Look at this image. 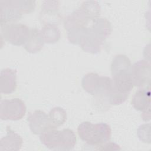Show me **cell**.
I'll return each mask as SVG.
<instances>
[{
    "label": "cell",
    "instance_id": "6da1fadb",
    "mask_svg": "<svg viewBox=\"0 0 151 151\" xmlns=\"http://www.w3.org/2000/svg\"><path fill=\"white\" fill-rule=\"evenodd\" d=\"M131 62L125 55H116L111 64L112 85L114 90L129 95L133 87L130 68Z\"/></svg>",
    "mask_w": 151,
    "mask_h": 151
},
{
    "label": "cell",
    "instance_id": "7402d4cb",
    "mask_svg": "<svg viewBox=\"0 0 151 151\" xmlns=\"http://www.w3.org/2000/svg\"><path fill=\"white\" fill-rule=\"evenodd\" d=\"M94 147H94V149L96 150H121V148L119 145H118L117 144L114 142H111L109 141Z\"/></svg>",
    "mask_w": 151,
    "mask_h": 151
},
{
    "label": "cell",
    "instance_id": "52a82bcc",
    "mask_svg": "<svg viewBox=\"0 0 151 151\" xmlns=\"http://www.w3.org/2000/svg\"><path fill=\"white\" fill-rule=\"evenodd\" d=\"M22 14L18 0L0 1L1 26L15 23L21 19Z\"/></svg>",
    "mask_w": 151,
    "mask_h": 151
},
{
    "label": "cell",
    "instance_id": "277c9868",
    "mask_svg": "<svg viewBox=\"0 0 151 151\" xmlns=\"http://www.w3.org/2000/svg\"><path fill=\"white\" fill-rule=\"evenodd\" d=\"M81 85L88 93L107 101L113 90L112 81L110 77L100 76L94 73L86 74L82 78Z\"/></svg>",
    "mask_w": 151,
    "mask_h": 151
},
{
    "label": "cell",
    "instance_id": "5bb4252c",
    "mask_svg": "<svg viewBox=\"0 0 151 151\" xmlns=\"http://www.w3.org/2000/svg\"><path fill=\"white\" fill-rule=\"evenodd\" d=\"M7 134L0 140V150L17 151L21 149L23 139L9 126L6 127Z\"/></svg>",
    "mask_w": 151,
    "mask_h": 151
},
{
    "label": "cell",
    "instance_id": "4fadbf2b",
    "mask_svg": "<svg viewBox=\"0 0 151 151\" xmlns=\"http://www.w3.org/2000/svg\"><path fill=\"white\" fill-rule=\"evenodd\" d=\"M17 88V70L5 68L0 74V91L1 93L9 94L14 92Z\"/></svg>",
    "mask_w": 151,
    "mask_h": 151
},
{
    "label": "cell",
    "instance_id": "7a4b0ae2",
    "mask_svg": "<svg viewBox=\"0 0 151 151\" xmlns=\"http://www.w3.org/2000/svg\"><path fill=\"white\" fill-rule=\"evenodd\" d=\"M40 139L46 147L54 150H72L77 142L76 134L70 129L47 130L40 134Z\"/></svg>",
    "mask_w": 151,
    "mask_h": 151
},
{
    "label": "cell",
    "instance_id": "e0dca14e",
    "mask_svg": "<svg viewBox=\"0 0 151 151\" xmlns=\"http://www.w3.org/2000/svg\"><path fill=\"white\" fill-rule=\"evenodd\" d=\"M91 28L93 31L104 41L111 32V25L110 22L104 18H98L93 20Z\"/></svg>",
    "mask_w": 151,
    "mask_h": 151
},
{
    "label": "cell",
    "instance_id": "ffe728a7",
    "mask_svg": "<svg viewBox=\"0 0 151 151\" xmlns=\"http://www.w3.org/2000/svg\"><path fill=\"white\" fill-rule=\"evenodd\" d=\"M48 116L52 127L55 129L65 122L67 115L64 109L60 107H55L50 110Z\"/></svg>",
    "mask_w": 151,
    "mask_h": 151
},
{
    "label": "cell",
    "instance_id": "9c48e42d",
    "mask_svg": "<svg viewBox=\"0 0 151 151\" xmlns=\"http://www.w3.org/2000/svg\"><path fill=\"white\" fill-rule=\"evenodd\" d=\"M27 120L31 132L35 134H41L51 129H54L50 122L48 115L40 110H36L30 113Z\"/></svg>",
    "mask_w": 151,
    "mask_h": 151
},
{
    "label": "cell",
    "instance_id": "3957f363",
    "mask_svg": "<svg viewBox=\"0 0 151 151\" xmlns=\"http://www.w3.org/2000/svg\"><path fill=\"white\" fill-rule=\"evenodd\" d=\"M80 138L90 146H96L109 141L111 138L110 126L104 123L93 124L84 122L78 127Z\"/></svg>",
    "mask_w": 151,
    "mask_h": 151
},
{
    "label": "cell",
    "instance_id": "5b68a950",
    "mask_svg": "<svg viewBox=\"0 0 151 151\" xmlns=\"http://www.w3.org/2000/svg\"><path fill=\"white\" fill-rule=\"evenodd\" d=\"M1 27V35L5 41L16 45H24L27 41L29 33V28L22 24H10Z\"/></svg>",
    "mask_w": 151,
    "mask_h": 151
},
{
    "label": "cell",
    "instance_id": "7c38bea8",
    "mask_svg": "<svg viewBox=\"0 0 151 151\" xmlns=\"http://www.w3.org/2000/svg\"><path fill=\"white\" fill-rule=\"evenodd\" d=\"M59 2L57 1H45L42 5L40 20L45 24L56 25L60 19L58 13Z\"/></svg>",
    "mask_w": 151,
    "mask_h": 151
},
{
    "label": "cell",
    "instance_id": "ba28073f",
    "mask_svg": "<svg viewBox=\"0 0 151 151\" xmlns=\"http://www.w3.org/2000/svg\"><path fill=\"white\" fill-rule=\"evenodd\" d=\"M130 73L133 86L143 87L150 85V64L149 61L142 60L136 62L131 66Z\"/></svg>",
    "mask_w": 151,
    "mask_h": 151
},
{
    "label": "cell",
    "instance_id": "ac0fdd59",
    "mask_svg": "<svg viewBox=\"0 0 151 151\" xmlns=\"http://www.w3.org/2000/svg\"><path fill=\"white\" fill-rule=\"evenodd\" d=\"M40 31L44 42L47 44H54L61 38L60 31L54 24H45Z\"/></svg>",
    "mask_w": 151,
    "mask_h": 151
},
{
    "label": "cell",
    "instance_id": "d6986e66",
    "mask_svg": "<svg viewBox=\"0 0 151 151\" xmlns=\"http://www.w3.org/2000/svg\"><path fill=\"white\" fill-rule=\"evenodd\" d=\"M80 9L87 16L90 21H93L99 18L101 12V7L97 1H84Z\"/></svg>",
    "mask_w": 151,
    "mask_h": 151
},
{
    "label": "cell",
    "instance_id": "44dd1931",
    "mask_svg": "<svg viewBox=\"0 0 151 151\" xmlns=\"http://www.w3.org/2000/svg\"><path fill=\"white\" fill-rule=\"evenodd\" d=\"M137 134L139 139L145 143H150V124H144L139 127Z\"/></svg>",
    "mask_w": 151,
    "mask_h": 151
},
{
    "label": "cell",
    "instance_id": "9a60e30c",
    "mask_svg": "<svg viewBox=\"0 0 151 151\" xmlns=\"http://www.w3.org/2000/svg\"><path fill=\"white\" fill-rule=\"evenodd\" d=\"M90 21L87 16L80 8L74 11L64 20V28L67 31L72 28L87 27Z\"/></svg>",
    "mask_w": 151,
    "mask_h": 151
},
{
    "label": "cell",
    "instance_id": "8992f818",
    "mask_svg": "<svg viewBox=\"0 0 151 151\" xmlns=\"http://www.w3.org/2000/svg\"><path fill=\"white\" fill-rule=\"evenodd\" d=\"M0 105V117L2 120H19L26 113L25 103L19 99L1 100Z\"/></svg>",
    "mask_w": 151,
    "mask_h": 151
},
{
    "label": "cell",
    "instance_id": "30bf717a",
    "mask_svg": "<svg viewBox=\"0 0 151 151\" xmlns=\"http://www.w3.org/2000/svg\"><path fill=\"white\" fill-rule=\"evenodd\" d=\"M132 104L137 110L142 111L141 115L145 121H148L150 118V92L148 88H142L137 90L134 94Z\"/></svg>",
    "mask_w": 151,
    "mask_h": 151
},
{
    "label": "cell",
    "instance_id": "8fae6325",
    "mask_svg": "<svg viewBox=\"0 0 151 151\" xmlns=\"http://www.w3.org/2000/svg\"><path fill=\"white\" fill-rule=\"evenodd\" d=\"M103 42L104 41L100 38L91 28L88 27L86 32L81 38L78 45L87 52L97 54L100 51Z\"/></svg>",
    "mask_w": 151,
    "mask_h": 151
},
{
    "label": "cell",
    "instance_id": "2e32d148",
    "mask_svg": "<svg viewBox=\"0 0 151 151\" xmlns=\"http://www.w3.org/2000/svg\"><path fill=\"white\" fill-rule=\"evenodd\" d=\"M44 43L41 31L37 29H30L29 37L23 46L28 52L36 53L42 48Z\"/></svg>",
    "mask_w": 151,
    "mask_h": 151
}]
</instances>
